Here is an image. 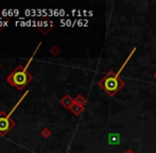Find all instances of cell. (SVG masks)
Returning <instances> with one entry per match:
<instances>
[{
    "mask_svg": "<svg viewBox=\"0 0 156 153\" xmlns=\"http://www.w3.org/2000/svg\"><path fill=\"white\" fill-rule=\"evenodd\" d=\"M32 81V76L26 70L23 66H18L8 76V82L17 89H23Z\"/></svg>",
    "mask_w": 156,
    "mask_h": 153,
    "instance_id": "1",
    "label": "cell"
},
{
    "mask_svg": "<svg viewBox=\"0 0 156 153\" xmlns=\"http://www.w3.org/2000/svg\"><path fill=\"white\" fill-rule=\"evenodd\" d=\"M123 83L119 80L117 76H107V78L103 79L101 81L100 85L102 86V88H104V91L108 94L109 96L115 95V93H117L119 91V88L122 86Z\"/></svg>",
    "mask_w": 156,
    "mask_h": 153,
    "instance_id": "2",
    "label": "cell"
},
{
    "mask_svg": "<svg viewBox=\"0 0 156 153\" xmlns=\"http://www.w3.org/2000/svg\"><path fill=\"white\" fill-rule=\"evenodd\" d=\"M15 126V122L5 113H0V136H4Z\"/></svg>",
    "mask_w": 156,
    "mask_h": 153,
    "instance_id": "3",
    "label": "cell"
},
{
    "mask_svg": "<svg viewBox=\"0 0 156 153\" xmlns=\"http://www.w3.org/2000/svg\"><path fill=\"white\" fill-rule=\"evenodd\" d=\"M52 25H53V23H51V20H49V19H47V18H44L43 21L38 25V28L43 33H47L48 31L51 30Z\"/></svg>",
    "mask_w": 156,
    "mask_h": 153,
    "instance_id": "4",
    "label": "cell"
},
{
    "mask_svg": "<svg viewBox=\"0 0 156 153\" xmlns=\"http://www.w3.org/2000/svg\"><path fill=\"white\" fill-rule=\"evenodd\" d=\"M108 141L109 144H113V145H117L120 141L119 134H109L108 135Z\"/></svg>",
    "mask_w": 156,
    "mask_h": 153,
    "instance_id": "5",
    "label": "cell"
}]
</instances>
